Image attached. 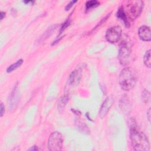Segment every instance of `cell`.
Listing matches in <instances>:
<instances>
[{"mask_svg": "<svg viewBox=\"0 0 151 151\" xmlns=\"http://www.w3.org/2000/svg\"><path fill=\"white\" fill-rule=\"evenodd\" d=\"M132 146L137 151H147L150 149V144L147 136L134 127H132L130 133Z\"/></svg>", "mask_w": 151, "mask_h": 151, "instance_id": "6da1fadb", "label": "cell"}, {"mask_svg": "<svg viewBox=\"0 0 151 151\" xmlns=\"http://www.w3.org/2000/svg\"><path fill=\"white\" fill-rule=\"evenodd\" d=\"M137 80V74L134 69L130 67H125L120 72L119 76V84L124 91L132 89Z\"/></svg>", "mask_w": 151, "mask_h": 151, "instance_id": "7a4b0ae2", "label": "cell"}, {"mask_svg": "<svg viewBox=\"0 0 151 151\" xmlns=\"http://www.w3.org/2000/svg\"><path fill=\"white\" fill-rule=\"evenodd\" d=\"M63 145V137L58 132H52L48 140V149L51 151H59L62 149Z\"/></svg>", "mask_w": 151, "mask_h": 151, "instance_id": "3957f363", "label": "cell"}, {"mask_svg": "<svg viewBox=\"0 0 151 151\" xmlns=\"http://www.w3.org/2000/svg\"><path fill=\"white\" fill-rule=\"evenodd\" d=\"M131 54V45L127 39L123 40L120 45L119 51L118 58L122 65H126L129 62Z\"/></svg>", "mask_w": 151, "mask_h": 151, "instance_id": "277c9868", "label": "cell"}, {"mask_svg": "<svg viewBox=\"0 0 151 151\" xmlns=\"http://www.w3.org/2000/svg\"><path fill=\"white\" fill-rule=\"evenodd\" d=\"M144 3L142 1H132L129 2L127 5V12L130 18H137L142 12Z\"/></svg>", "mask_w": 151, "mask_h": 151, "instance_id": "5b68a950", "label": "cell"}, {"mask_svg": "<svg viewBox=\"0 0 151 151\" xmlns=\"http://www.w3.org/2000/svg\"><path fill=\"white\" fill-rule=\"evenodd\" d=\"M122 36V29L119 26H114L107 29L106 38L110 43L117 42Z\"/></svg>", "mask_w": 151, "mask_h": 151, "instance_id": "8992f818", "label": "cell"}, {"mask_svg": "<svg viewBox=\"0 0 151 151\" xmlns=\"http://www.w3.org/2000/svg\"><path fill=\"white\" fill-rule=\"evenodd\" d=\"M19 93L18 91V86L16 84L14 89L11 91L8 100V105L10 110H12L15 109L18 105L19 99Z\"/></svg>", "mask_w": 151, "mask_h": 151, "instance_id": "52a82bcc", "label": "cell"}, {"mask_svg": "<svg viewBox=\"0 0 151 151\" xmlns=\"http://www.w3.org/2000/svg\"><path fill=\"white\" fill-rule=\"evenodd\" d=\"M113 99L111 96H109L106 98L100 107L99 113V116L101 118H103L107 115L108 111L113 104Z\"/></svg>", "mask_w": 151, "mask_h": 151, "instance_id": "ba28073f", "label": "cell"}, {"mask_svg": "<svg viewBox=\"0 0 151 151\" xmlns=\"http://www.w3.org/2000/svg\"><path fill=\"white\" fill-rule=\"evenodd\" d=\"M138 35L140 38L144 41H150L151 40V31L150 27L142 26L139 28Z\"/></svg>", "mask_w": 151, "mask_h": 151, "instance_id": "9c48e42d", "label": "cell"}, {"mask_svg": "<svg viewBox=\"0 0 151 151\" xmlns=\"http://www.w3.org/2000/svg\"><path fill=\"white\" fill-rule=\"evenodd\" d=\"M81 72L78 70H74L70 74L68 78V83L71 86H74L77 85L81 79Z\"/></svg>", "mask_w": 151, "mask_h": 151, "instance_id": "30bf717a", "label": "cell"}, {"mask_svg": "<svg viewBox=\"0 0 151 151\" xmlns=\"http://www.w3.org/2000/svg\"><path fill=\"white\" fill-rule=\"evenodd\" d=\"M120 110L125 114H129L131 110V104L129 99L126 96H123L119 103Z\"/></svg>", "mask_w": 151, "mask_h": 151, "instance_id": "8fae6325", "label": "cell"}, {"mask_svg": "<svg viewBox=\"0 0 151 151\" xmlns=\"http://www.w3.org/2000/svg\"><path fill=\"white\" fill-rule=\"evenodd\" d=\"M117 17L119 18L120 19H121L122 21H123L124 25L126 27H129V22L128 21V19L127 18V15L124 11V9L122 6L120 7L117 12Z\"/></svg>", "mask_w": 151, "mask_h": 151, "instance_id": "7c38bea8", "label": "cell"}, {"mask_svg": "<svg viewBox=\"0 0 151 151\" xmlns=\"http://www.w3.org/2000/svg\"><path fill=\"white\" fill-rule=\"evenodd\" d=\"M68 101V97L67 95H65L61 97L58 103V110L60 113H63L65 106Z\"/></svg>", "mask_w": 151, "mask_h": 151, "instance_id": "4fadbf2b", "label": "cell"}, {"mask_svg": "<svg viewBox=\"0 0 151 151\" xmlns=\"http://www.w3.org/2000/svg\"><path fill=\"white\" fill-rule=\"evenodd\" d=\"M56 25H53V26H51V27H50L42 35V36L39 39V41L40 42H42L43 41H44L45 40H46L47 38H48L53 32V31H54L55 29V28Z\"/></svg>", "mask_w": 151, "mask_h": 151, "instance_id": "5bb4252c", "label": "cell"}, {"mask_svg": "<svg viewBox=\"0 0 151 151\" xmlns=\"http://www.w3.org/2000/svg\"><path fill=\"white\" fill-rule=\"evenodd\" d=\"M143 62L145 65L148 67L150 68L151 66V60H150V50L147 51L143 57Z\"/></svg>", "mask_w": 151, "mask_h": 151, "instance_id": "9a60e30c", "label": "cell"}, {"mask_svg": "<svg viewBox=\"0 0 151 151\" xmlns=\"http://www.w3.org/2000/svg\"><path fill=\"white\" fill-rule=\"evenodd\" d=\"M23 60L22 59H20L19 60H18L16 63L11 64L10 66H9L6 70V72L7 73H11L12 71H13L14 70H15V69H17V68H18L22 64Z\"/></svg>", "mask_w": 151, "mask_h": 151, "instance_id": "2e32d148", "label": "cell"}, {"mask_svg": "<svg viewBox=\"0 0 151 151\" xmlns=\"http://www.w3.org/2000/svg\"><path fill=\"white\" fill-rule=\"evenodd\" d=\"M142 99L145 103H147L150 101V94L149 91H148L147 90H144L142 94Z\"/></svg>", "mask_w": 151, "mask_h": 151, "instance_id": "e0dca14e", "label": "cell"}, {"mask_svg": "<svg viewBox=\"0 0 151 151\" xmlns=\"http://www.w3.org/2000/svg\"><path fill=\"white\" fill-rule=\"evenodd\" d=\"M76 123H77V126L80 129V130H81L84 133H89V130L87 127L83 122L78 120L76 122Z\"/></svg>", "mask_w": 151, "mask_h": 151, "instance_id": "ac0fdd59", "label": "cell"}, {"mask_svg": "<svg viewBox=\"0 0 151 151\" xmlns=\"http://www.w3.org/2000/svg\"><path fill=\"white\" fill-rule=\"evenodd\" d=\"M99 5V2L97 1H96V0L88 1H87L86 2V9L88 10V9H89L90 8L96 7V6H98Z\"/></svg>", "mask_w": 151, "mask_h": 151, "instance_id": "d6986e66", "label": "cell"}, {"mask_svg": "<svg viewBox=\"0 0 151 151\" xmlns=\"http://www.w3.org/2000/svg\"><path fill=\"white\" fill-rule=\"evenodd\" d=\"M70 21H68V20H67V21H66L64 23H63V25H62V26H61V29H60V34L62 32H63L64 30H65V29L66 28H67V27L70 25Z\"/></svg>", "mask_w": 151, "mask_h": 151, "instance_id": "ffe728a7", "label": "cell"}, {"mask_svg": "<svg viewBox=\"0 0 151 151\" xmlns=\"http://www.w3.org/2000/svg\"><path fill=\"white\" fill-rule=\"evenodd\" d=\"M76 2H77V1H70V2L66 5V6L65 7V11H68V10L72 7V6L74 5V4L76 3Z\"/></svg>", "mask_w": 151, "mask_h": 151, "instance_id": "44dd1931", "label": "cell"}, {"mask_svg": "<svg viewBox=\"0 0 151 151\" xmlns=\"http://www.w3.org/2000/svg\"><path fill=\"white\" fill-rule=\"evenodd\" d=\"M5 112V106H4L3 103H1V106H0V116L2 117Z\"/></svg>", "mask_w": 151, "mask_h": 151, "instance_id": "7402d4cb", "label": "cell"}, {"mask_svg": "<svg viewBox=\"0 0 151 151\" xmlns=\"http://www.w3.org/2000/svg\"><path fill=\"white\" fill-rule=\"evenodd\" d=\"M5 17V12H3V11H1L0 12V19H1V20H2Z\"/></svg>", "mask_w": 151, "mask_h": 151, "instance_id": "603a6c76", "label": "cell"}, {"mask_svg": "<svg viewBox=\"0 0 151 151\" xmlns=\"http://www.w3.org/2000/svg\"><path fill=\"white\" fill-rule=\"evenodd\" d=\"M147 119L149 120V122H150V109L149 108V110H147Z\"/></svg>", "mask_w": 151, "mask_h": 151, "instance_id": "cb8c5ba5", "label": "cell"}, {"mask_svg": "<svg viewBox=\"0 0 151 151\" xmlns=\"http://www.w3.org/2000/svg\"><path fill=\"white\" fill-rule=\"evenodd\" d=\"M38 149L37 147L36 146H32V147H31L30 149H28V150H32V151H35V150H37Z\"/></svg>", "mask_w": 151, "mask_h": 151, "instance_id": "d4e9b609", "label": "cell"}, {"mask_svg": "<svg viewBox=\"0 0 151 151\" xmlns=\"http://www.w3.org/2000/svg\"><path fill=\"white\" fill-rule=\"evenodd\" d=\"M24 3H25V4H28V3H30V2H32V1H24Z\"/></svg>", "mask_w": 151, "mask_h": 151, "instance_id": "484cf974", "label": "cell"}]
</instances>
